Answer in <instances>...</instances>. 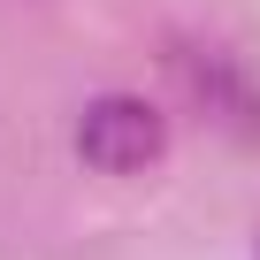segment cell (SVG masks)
Wrapping results in <instances>:
<instances>
[{"label": "cell", "mask_w": 260, "mask_h": 260, "mask_svg": "<svg viewBox=\"0 0 260 260\" xmlns=\"http://www.w3.org/2000/svg\"><path fill=\"white\" fill-rule=\"evenodd\" d=\"M161 146H169V122H161V107L138 100V92H107V100H92L84 122H77V153H84L100 176H138V169L161 161Z\"/></svg>", "instance_id": "1"}, {"label": "cell", "mask_w": 260, "mask_h": 260, "mask_svg": "<svg viewBox=\"0 0 260 260\" xmlns=\"http://www.w3.org/2000/svg\"><path fill=\"white\" fill-rule=\"evenodd\" d=\"M169 69H176L184 100H191L214 130H230L237 146H260V92L245 84V69H230V61L207 54V46H169Z\"/></svg>", "instance_id": "2"}]
</instances>
